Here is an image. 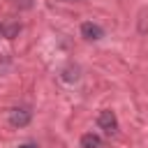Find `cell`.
<instances>
[{
  "instance_id": "52a82bcc",
  "label": "cell",
  "mask_w": 148,
  "mask_h": 148,
  "mask_svg": "<svg viewBox=\"0 0 148 148\" xmlns=\"http://www.w3.org/2000/svg\"><path fill=\"white\" fill-rule=\"evenodd\" d=\"M18 148H39V146H37V143H32V141H25V143H21Z\"/></svg>"
},
{
  "instance_id": "277c9868",
  "label": "cell",
  "mask_w": 148,
  "mask_h": 148,
  "mask_svg": "<svg viewBox=\"0 0 148 148\" xmlns=\"http://www.w3.org/2000/svg\"><path fill=\"white\" fill-rule=\"evenodd\" d=\"M18 32H21V23H18V21H5V23L0 25V35L7 37V39L18 37Z\"/></svg>"
},
{
  "instance_id": "7a4b0ae2",
  "label": "cell",
  "mask_w": 148,
  "mask_h": 148,
  "mask_svg": "<svg viewBox=\"0 0 148 148\" xmlns=\"http://www.w3.org/2000/svg\"><path fill=\"white\" fill-rule=\"evenodd\" d=\"M81 37L88 39V42H97L104 37V28L99 23H92V21H83L81 23Z\"/></svg>"
},
{
  "instance_id": "8992f818",
  "label": "cell",
  "mask_w": 148,
  "mask_h": 148,
  "mask_svg": "<svg viewBox=\"0 0 148 148\" xmlns=\"http://www.w3.org/2000/svg\"><path fill=\"white\" fill-rule=\"evenodd\" d=\"M65 83H76L79 79H81V69L76 67V65H67L65 69H62V76H60Z\"/></svg>"
},
{
  "instance_id": "3957f363",
  "label": "cell",
  "mask_w": 148,
  "mask_h": 148,
  "mask_svg": "<svg viewBox=\"0 0 148 148\" xmlns=\"http://www.w3.org/2000/svg\"><path fill=\"white\" fill-rule=\"evenodd\" d=\"M30 120H32V113L25 106H16L9 111V125H14V127H25V125H30Z\"/></svg>"
},
{
  "instance_id": "6da1fadb",
  "label": "cell",
  "mask_w": 148,
  "mask_h": 148,
  "mask_svg": "<svg viewBox=\"0 0 148 148\" xmlns=\"http://www.w3.org/2000/svg\"><path fill=\"white\" fill-rule=\"evenodd\" d=\"M97 125H99V130H104L106 134H116V132H118V116H116V111L102 109L99 116H97Z\"/></svg>"
},
{
  "instance_id": "5b68a950",
  "label": "cell",
  "mask_w": 148,
  "mask_h": 148,
  "mask_svg": "<svg viewBox=\"0 0 148 148\" xmlns=\"http://www.w3.org/2000/svg\"><path fill=\"white\" fill-rule=\"evenodd\" d=\"M81 148H104V139L95 132H88L81 136Z\"/></svg>"
}]
</instances>
